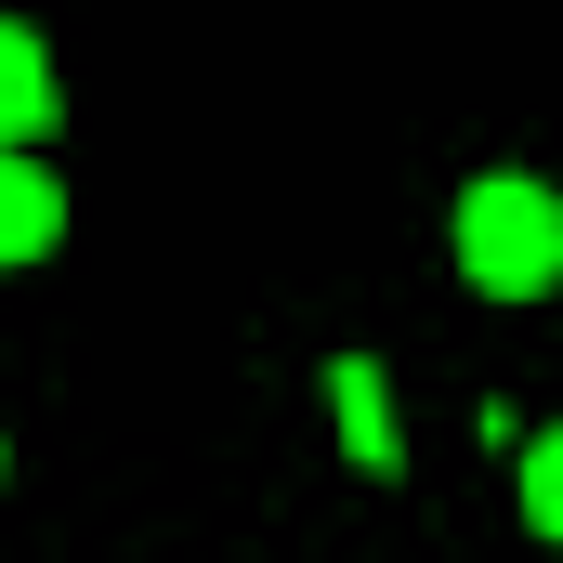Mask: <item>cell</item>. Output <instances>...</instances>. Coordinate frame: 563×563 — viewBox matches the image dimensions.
I'll return each mask as SVG.
<instances>
[{"mask_svg":"<svg viewBox=\"0 0 563 563\" xmlns=\"http://www.w3.org/2000/svg\"><path fill=\"white\" fill-rule=\"evenodd\" d=\"M53 119H66L53 53H40V26H13V13H0V144H40Z\"/></svg>","mask_w":563,"mask_h":563,"instance_id":"3","label":"cell"},{"mask_svg":"<svg viewBox=\"0 0 563 563\" xmlns=\"http://www.w3.org/2000/svg\"><path fill=\"white\" fill-rule=\"evenodd\" d=\"M525 525L563 551V432H538V445H525Z\"/></svg>","mask_w":563,"mask_h":563,"instance_id":"5","label":"cell"},{"mask_svg":"<svg viewBox=\"0 0 563 563\" xmlns=\"http://www.w3.org/2000/svg\"><path fill=\"white\" fill-rule=\"evenodd\" d=\"M328 407H341V445H354L367 472H407V445H394V407H380V367H367V354L328 367Z\"/></svg>","mask_w":563,"mask_h":563,"instance_id":"4","label":"cell"},{"mask_svg":"<svg viewBox=\"0 0 563 563\" xmlns=\"http://www.w3.org/2000/svg\"><path fill=\"white\" fill-rule=\"evenodd\" d=\"M66 236V184L40 170V144H0V263H40Z\"/></svg>","mask_w":563,"mask_h":563,"instance_id":"2","label":"cell"},{"mask_svg":"<svg viewBox=\"0 0 563 563\" xmlns=\"http://www.w3.org/2000/svg\"><path fill=\"white\" fill-rule=\"evenodd\" d=\"M459 276L498 288V301H538V288L563 276V197H551V184H525V170L459 184Z\"/></svg>","mask_w":563,"mask_h":563,"instance_id":"1","label":"cell"}]
</instances>
